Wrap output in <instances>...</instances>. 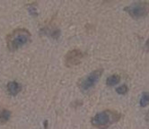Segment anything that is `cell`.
I'll list each match as a JSON object with an SVG mask.
<instances>
[{
	"mask_svg": "<svg viewBox=\"0 0 149 129\" xmlns=\"http://www.w3.org/2000/svg\"><path fill=\"white\" fill-rule=\"evenodd\" d=\"M31 40V33L25 28H17L6 37V45L9 50L15 51Z\"/></svg>",
	"mask_w": 149,
	"mask_h": 129,
	"instance_id": "obj_1",
	"label": "cell"
},
{
	"mask_svg": "<svg viewBox=\"0 0 149 129\" xmlns=\"http://www.w3.org/2000/svg\"><path fill=\"white\" fill-rule=\"evenodd\" d=\"M120 117V113L115 110H106L95 115L91 119V123L94 127H97L99 129H106L112 124L118 122Z\"/></svg>",
	"mask_w": 149,
	"mask_h": 129,
	"instance_id": "obj_2",
	"label": "cell"
},
{
	"mask_svg": "<svg viewBox=\"0 0 149 129\" xmlns=\"http://www.w3.org/2000/svg\"><path fill=\"white\" fill-rule=\"evenodd\" d=\"M102 72H103V69L102 68L96 69L93 71L92 73H90L89 74L86 75L84 77L81 78L78 82L79 89L83 92L90 91L92 88L94 87V85L99 82L102 74Z\"/></svg>",
	"mask_w": 149,
	"mask_h": 129,
	"instance_id": "obj_3",
	"label": "cell"
},
{
	"mask_svg": "<svg viewBox=\"0 0 149 129\" xmlns=\"http://www.w3.org/2000/svg\"><path fill=\"white\" fill-rule=\"evenodd\" d=\"M124 11L134 19H140L146 17L149 14V2H135L127 6Z\"/></svg>",
	"mask_w": 149,
	"mask_h": 129,
	"instance_id": "obj_4",
	"label": "cell"
},
{
	"mask_svg": "<svg viewBox=\"0 0 149 129\" xmlns=\"http://www.w3.org/2000/svg\"><path fill=\"white\" fill-rule=\"evenodd\" d=\"M84 58L83 52L78 49L69 50L65 56V64L68 67H73L80 64Z\"/></svg>",
	"mask_w": 149,
	"mask_h": 129,
	"instance_id": "obj_5",
	"label": "cell"
},
{
	"mask_svg": "<svg viewBox=\"0 0 149 129\" xmlns=\"http://www.w3.org/2000/svg\"><path fill=\"white\" fill-rule=\"evenodd\" d=\"M7 91L9 94L11 95H16L18 94L21 91H22V85L17 82H10L7 83Z\"/></svg>",
	"mask_w": 149,
	"mask_h": 129,
	"instance_id": "obj_6",
	"label": "cell"
},
{
	"mask_svg": "<svg viewBox=\"0 0 149 129\" xmlns=\"http://www.w3.org/2000/svg\"><path fill=\"white\" fill-rule=\"evenodd\" d=\"M120 81V76L118 74H112L111 76H109L106 80V84L108 86H114L116 84H118Z\"/></svg>",
	"mask_w": 149,
	"mask_h": 129,
	"instance_id": "obj_7",
	"label": "cell"
},
{
	"mask_svg": "<svg viewBox=\"0 0 149 129\" xmlns=\"http://www.w3.org/2000/svg\"><path fill=\"white\" fill-rule=\"evenodd\" d=\"M11 117V111L4 110L0 113V124H6Z\"/></svg>",
	"mask_w": 149,
	"mask_h": 129,
	"instance_id": "obj_8",
	"label": "cell"
},
{
	"mask_svg": "<svg viewBox=\"0 0 149 129\" xmlns=\"http://www.w3.org/2000/svg\"><path fill=\"white\" fill-rule=\"evenodd\" d=\"M139 104L142 107H146L149 104V92H143L139 101Z\"/></svg>",
	"mask_w": 149,
	"mask_h": 129,
	"instance_id": "obj_9",
	"label": "cell"
},
{
	"mask_svg": "<svg viewBox=\"0 0 149 129\" xmlns=\"http://www.w3.org/2000/svg\"><path fill=\"white\" fill-rule=\"evenodd\" d=\"M116 92H118L119 94L123 95V94H126L127 92H129V88H127V86L126 84H123V85H121V86H120V87L117 88Z\"/></svg>",
	"mask_w": 149,
	"mask_h": 129,
	"instance_id": "obj_10",
	"label": "cell"
},
{
	"mask_svg": "<svg viewBox=\"0 0 149 129\" xmlns=\"http://www.w3.org/2000/svg\"><path fill=\"white\" fill-rule=\"evenodd\" d=\"M146 120L147 122H149V110H148V112H147L146 115Z\"/></svg>",
	"mask_w": 149,
	"mask_h": 129,
	"instance_id": "obj_11",
	"label": "cell"
},
{
	"mask_svg": "<svg viewBox=\"0 0 149 129\" xmlns=\"http://www.w3.org/2000/svg\"><path fill=\"white\" fill-rule=\"evenodd\" d=\"M146 47L149 49V39H148V40L146 41Z\"/></svg>",
	"mask_w": 149,
	"mask_h": 129,
	"instance_id": "obj_12",
	"label": "cell"
}]
</instances>
